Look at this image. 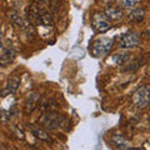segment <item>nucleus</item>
Here are the masks:
<instances>
[{"instance_id":"nucleus-7","label":"nucleus","mask_w":150,"mask_h":150,"mask_svg":"<svg viewBox=\"0 0 150 150\" xmlns=\"http://www.w3.org/2000/svg\"><path fill=\"white\" fill-rule=\"evenodd\" d=\"M39 101H40V93L36 90L30 91L28 94L25 103H24V111L26 114L33 112L38 108V105H39Z\"/></svg>"},{"instance_id":"nucleus-4","label":"nucleus","mask_w":150,"mask_h":150,"mask_svg":"<svg viewBox=\"0 0 150 150\" xmlns=\"http://www.w3.org/2000/svg\"><path fill=\"white\" fill-rule=\"evenodd\" d=\"M139 41H140L139 34L137 31H134V30L124 33V34H121L118 38V45L124 50L137 48V46L139 45Z\"/></svg>"},{"instance_id":"nucleus-16","label":"nucleus","mask_w":150,"mask_h":150,"mask_svg":"<svg viewBox=\"0 0 150 150\" xmlns=\"http://www.w3.org/2000/svg\"><path fill=\"white\" fill-rule=\"evenodd\" d=\"M143 64H144V60L143 59H137V60H134L133 63H129V67L126 68L125 70H137L139 68H142Z\"/></svg>"},{"instance_id":"nucleus-14","label":"nucleus","mask_w":150,"mask_h":150,"mask_svg":"<svg viewBox=\"0 0 150 150\" xmlns=\"http://www.w3.org/2000/svg\"><path fill=\"white\" fill-rule=\"evenodd\" d=\"M119 4L120 8L126 9V10H130V9L137 8L140 4V0H116Z\"/></svg>"},{"instance_id":"nucleus-18","label":"nucleus","mask_w":150,"mask_h":150,"mask_svg":"<svg viewBox=\"0 0 150 150\" xmlns=\"http://www.w3.org/2000/svg\"><path fill=\"white\" fill-rule=\"evenodd\" d=\"M38 1H39V3H46L48 0H38Z\"/></svg>"},{"instance_id":"nucleus-6","label":"nucleus","mask_w":150,"mask_h":150,"mask_svg":"<svg viewBox=\"0 0 150 150\" xmlns=\"http://www.w3.org/2000/svg\"><path fill=\"white\" fill-rule=\"evenodd\" d=\"M133 103L139 109H145L149 105V89L146 86L138 89L133 95Z\"/></svg>"},{"instance_id":"nucleus-5","label":"nucleus","mask_w":150,"mask_h":150,"mask_svg":"<svg viewBox=\"0 0 150 150\" xmlns=\"http://www.w3.org/2000/svg\"><path fill=\"white\" fill-rule=\"evenodd\" d=\"M91 24H93L94 30L96 33H99V34H104V33H106L111 28V23L104 13L94 14L91 19Z\"/></svg>"},{"instance_id":"nucleus-8","label":"nucleus","mask_w":150,"mask_h":150,"mask_svg":"<svg viewBox=\"0 0 150 150\" xmlns=\"http://www.w3.org/2000/svg\"><path fill=\"white\" fill-rule=\"evenodd\" d=\"M16 58V51L14 50L13 48L10 49H5L4 50V53L0 55V67L1 68H6L9 67L14 60Z\"/></svg>"},{"instance_id":"nucleus-15","label":"nucleus","mask_w":150,"mask_h":150,"mask_svg":"<svg viewBox=\"0 0 150 150\" xmlns=\"http://www.w3.org/2000/svg\"><path fill=\"white\" fill-rule=\"evenodd\" d=\"M112 143L116 145V148H120V149H129L130 148L129 143L126 142L125 139H123L121 135H115V137L112 138Z\"/></svg>"},{"instance_id":"nucleus-10","label":"nucleus","mask_w":150,"mask_h":150,"mask_svg":"<svg viewBox=\"0 0 150 150\" xmlns=\"http://www.w3.org/2000/svg\"><path fill=\"white\" fill-rule=\"evenodd\" d=\"M19 85H20V78L19 76H11L9 78V80L6 83L5 90L1 93V95H6V94H14L16 93Z\"/></svg>"},{"instance_id":"nucleus-17","label":"nucleus","mask_w":150,"mask_h":150,"mask_svg":"<svg viewBox=\"0 0 150 150\" xmlns=\"http://www.w3.org/2000/svg\"><path fill=\"white\" fill-rule=\"evenodd\" d=\"M4 46H5V43H4V35H3L1 26H0V48H4Z\"/></svg>"},{"instance_id":"nucleus-12","label":"nucleus","mask_w":150,"mask_h":150,"mask_svg":"<svg viewBox=\"0 0 150 150\" xmlns=\"http://www.w3.org/2000/svg\"><path fill=\"white\" fill-rule=\"evenodd\" d=\"M130 58V54L129 51H118L112 55V62H114L116 65H124L126 62L129 60Z\"/></svg>"},{"instance_id":"nucleus-2","label":"nucleus","mask_w":150,"mask_h":150,"mask_svg":"<svg viewBox=\"0 0 150 150\" xmlns=\"http://www.w3.org/2000/svg\"><path fill=\"white\" fill-rule=\"evenodd\" d=\"M40 123L46 129L55 130V129L63 128V126L67 124V120H65V118L63 115H59V114H56V112H54V111H48L45 115H43Z\"/></svg>"},{"instance_id":"nucleus-3","label":"nucleus","mask_w":150,"mask_h":150,"mask_svg":"<svg viewBox=\"0 0 150 150\" xmlns=\"http://www.w3.org/2000/svg\"><path fill=\"white\" fill-rule=\"evenodd\" d=\"M112 45H114V40L109 39V38H100L96 39L91 45V53L96 58H101L106 54H109Z\"/></svg>"},{"instance_id":"nucleus-9","label":"nucleus","mask_w":150,"mask_h":150,"mask_svg":"<svg viewBox=\"0 0 150 150\" xmlns=\"http://www.w3.org/2000/svg\"><path fill=\"white\" fill-rule=\"evenodd\" d=\"M145 16H146V11L145 9L143 8H134V9H130L129 14H128V19L129 21H133V23H142Z\"/></svg>"},{"instance_id":"nucleus-11","label":"nucleus","mask_w":150,"mask_h":150,"mask_svg":"<svg viewBox=\"0 0 150 150\" xmlns=\"http://www.w3.org/2000/svg\"><path fill=\"white\" fill-rule=\"evenodd\" d=\"M104 14L108 16L109 20H119V19L123 18V11H121L119 8H114V6L106 8Z\"/></svg>"},{"instance_id":"nucleus-13","label":"nucleus","mask_w":150,"mask_h":150,"mask_svg":"<svg viewBox=\"0 0 150 150\" xmlns=\"http://www.w3.org/2000/svg\"><path fill=\"white\" fill-rule=\"evenodd\" d=\"M31 133L38 139L44 140V142H50V137L43 128H31Z\"/></svg>"},{"instance_id":"nucleus-1","label":"nucleus","mask_w":150,"mask_h":150,"mask_svg":"<svg viewBox=\"0 0 150 150\" xmlns=\"http://www.w3.org/2000/svg\"><path fill=\"white\" fill-rule=\"evenodd\" d=\"M29 19L34 25H41V26H53V18L51 13H49L46 9L36 3H31L29 6Z\"/></svg>"}]
</instances>
